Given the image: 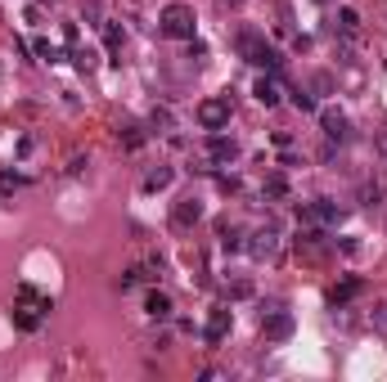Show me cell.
Instances as JSON below:
<instances>
[{"mask_svg": "<svg viewBox=\"0 0 387 382\" xmlns=\"http://www.w3.org/2000/svg\"><path fill=\"white\" fill-rule=\"evenodd\" d=\"M338 32H343V36L360 32V14H356V9H338Z\"/></svg>", "mask_w": 387, "mask_h": 382, "instance_id": "18", "label": "cell"}, {"mask_svg": "<svg viewBox=\"0 0 387 382\" xmlns=\"http://www.w3.org/2000/svg\"><path fill=\"white\" fill-rule=\"evenodd\" d=\"M379 153H383V157H387V131H383V135H379Z\"/></svg>", "mask_w": 387, "mask_h": 382, "instance_id": "29", "label": "cell"}, {"mask_svg": "<svg viewBox=\"0 0 387 382\" xmlns=\"http://www.w3.org/2000/svg\"><path fill=\"white\" fill-rule=\"evenodd\" d=\"M194 9L185 5V0H172V5H162V14H158V32L162 36H172V41H194Z\"/></svg>", "mask_w": 387, "mask_h": 382, "instance_id": "2", "label": "cell"}, {"mask_svg": "<svg viewBox=\"0 0 387 382\" xmlns=\"http://www.w3.org/2000/svg\"><path fill=\"white\" fill-rule=\"evenodd\" d=\"M302 225H320V229H333V225H343V207L329 203V198H316V203H306L302 207Z\"/></svg>", "mask_w": 387, "mask_h": 382, "instance_id": "4", "label": "cell"}, {"mask_svg": "<svg viewBox=\"0 0 387 382\" xmlns=\"http://www.w3.org/2000/svg\"><path fill=\"white\" fill-rule=\"evenodd\" d=\"M225 121H230V95H216V100L198 104V126L203 131H221Z\"/></svg>", "mask_w": 387, "mask_h": 382, "instance_id": "5", "label": "cell"}, {"mask_svg": "<svg viewBox=\"0 0 387 382\" xmlns=\"http://www.w3.org/2000/svg\"><path fill=\"white\" fill-rule=\"evenodd\" d=\"M104 28V45H108V54H122V32H117V23H100Z\"/></svg>", "mask_w": 387, "mask_h": 382, "instance_id": "21", "label": "cell"}, {"mask_svg": "<svg viewBox=\"0 0 387 382\" xmlns=\"http://www.w3.org/2000/svg\"><path fill=\"white\" fill-rule=\"evenodd\" d=\"M198 220H203V203L194 198V193L189 198H176V207H172V225L176 229H189V225H198Z\"/></svg>", "mask_w": 387, "mask_h": 382, "instance_id": "10", "label": "cell"}, {"mask_svg": "<svg viewBox=\"0 0 387 382\" xmlns=\"http://www.w3.org/2000/svg\"><path fill=\"white\" fill-rule=\"evenodd\" d=\"M293 104L302 108V113H316V100H311L306 90H293Z\"/></svg>", "mask_w": 387, "mask_h": 382, "instance_id": "26", "label": "cell"}, {"mask_svg": "<svg viewBox=\"0 0 387 382\" xmlns=\"http://www.w3.org/2000/svg\"><path fill=\"white\" fill-rule=\"evenodd\" d=\"M136 283H140V265H136V270H126V275L117 279V288H122V292H131V288H136Z\"/></svg>", "mask_w": 387, "mask_h": 382, "instance_id": "27", "label": "cell"}, {"mask_svg": "<svg viewBox=\"0 0 387 382\" xmlns=\"http://www.w3.org/2000/svg\"><path fill=\"white\" fill-rule=\"evenodd\" d=\"M320 126H324V135H329L333 144H347V140H352V121H347V113H338V108H324V113H320Z\"/></svg>", "mask_w": 387, "mask_h": 382, "instance_id": "9", "label": "cell"}, {"mask_svg": "<svg viewBox=\"0 0 387 382\" xmlns=\"http://www.w3.org/2000/svg\"><path fill=\"white\" fill-rule=\"evenodd\" d=\"M221 248H225V252L248 248V243H244V225H221Z\"/></svg>", "mask_w": 387, "mask_h": 382, "instance_id": "17", "label": "cell"}, {"mask_svg": "<svg viewBox=\"0 0 387 382\" xmlns=\"http://www.w3.org/2000/svg\"><path fill=\"white\" fill-rule=\"evenodd\" d=\"M172 180H176V171L167 167V162H158V167H149V171H144L140 189H144V193H162V189H167V184H172Z\"/></svg>", "mask_w": 387, "mask_h": 382, "instance_id": "11", "label": "cell"}, {"mask_svg": "<svg viewBox=\"0 0 387 382\" xmlns=\"http://www.w3.org/2000/svg\"><path fill=\"white\" fill-rule=\"evenodd\" d=\"M144 315L149 319H172V297H167V292H149V297H144Z\"/></svg>", "mask_w": 387, "mask_h": 382, "instance_id": "14", "label": "cell"}, {"mask_svg": "<svg viewBox=\"0 0 387 382\" xmlns=\"http://www.w3.org/2000/svg\"><path fill=\"white\" fill-rule=\"evenodd\" d=\"M149 126H153V131H162V135H172V131H176V117H172V113H167V108H153V117H149Z\"/></svg>", "mask_w": 387, "mask_h": 382, "instance_id": "20", "label": "cell"}, {"mask_svg": "<svg viewBox=\"0 0 387 382\" xmlns=\"http://www.w3.org/2000/svg\"><path fill=\"white\" fill-rule=\"evenodd\" d=\"M252 95H257L266 108H275V104H280V72H266V77L252 85Z\"/></svg>", "mask_w": 387, "mask_h": 382, "instance_id": "12", "label": "cell"}, {"mask_svg": "<svg viewBox=\"0 0 387 382\" xmlns=\"http://www.w3.org/2000/svg\"><path fill=\"white\" fill-rule=\"evenodd\" d=\"M72 64H77L81 72H90V68H95V54H90V50H77V45H72Z\"/></svg>", "mask_w": 387, "mask_h": 382, "instance_id": "24", "label": "cell"}, {"mask_svg": "<svg viewBox=\"0 0 387 382\" xmlns=\"http://www.w3.org/2000/svg\"><path fill=\"white\" fill-rule=\"evenodd\" d=\"M234 50L244 54L252 68H261V72H280V68H284L280 50H275V45H266L261 32H239V36H234Z\"/></svg>", "mask_w": 387, "mask_h": 382, "instance_id": "1", "label": "cell"}, {"mask_svg": "<svg viewBox=\"0 0 387 382\" xmlns=\"http://www.w3.org/2000/svg\"><path fill=\"white\" fill-rule=\"evenodd\" d=\"M252 297V279H234L230 283V302H248Z\"/></svg>", "mask_w": 387, "mask_h": 382, "instance_id": "22", "label": "cell"}, {"mask_svg": "<svg viewBox=\"0 0 387 382\" xmlns=\"http://www.w3.org/2000/svg\"><path fill=\"white\" fill-rule=\"evenodd\" d=\"M297 252L311 256V261H320V256L329 252V243H324V229H320V225H302V229H297Z\"/></svg>", "mask_w": 387, "mask_h": 382, "instance_id": "7", "label": "cell"}, {"mask_svg": "<svg viewBox=\"0 0 387 382\" xmlns=\"http://www.w3.org/2000/svg\"><path fill=\"white\" fill-rule=\"evenodd\" d=\"M280 248H284V239H280V229H275V225L257 229V234H252V243H248V252L257 256V261H275V256H280Z\"/></svg>", "mask_w": 387, "mask_h": 382, "instance_id": "6", "label": "cell"}, {"mask_svg": "<svg viewBox=\"0 0 387 382\" xmlns=\"http://www.w3.org/2000/svg\"><path fill=\"white\" fill-rule=\"evenodd\" d=\"M261 193H266V198H284V193H288V180L280 176V171H275V176H266V184H261Z\"/></svg>", "mask_w": 387, "mask_h": 382, "instance_id": "19", "label": "cell"}, {"mask_svg": "<svg viewBox=\"0 0 387 382\" xmlns=\"http://www.w3.org/2000/svg\"><path fill=\"white\" fill-rule=\"evenodd\" d=\"M208 157H212V162H234V157H239V144L225 140V135H212V140H208Z\"/></svg>", "mask_w": 387, "mask_h": 382, "instance_id": "13", "label": "cell"}, {"mask_svg": "<svg viewBox=\"0 0 387 382\" xmlns=\"http://www.w3.org/2000/svg\"><path fill=\"white\" fill-rule=\"evenodd\" d=\"M374 328L387 333V306H379V311H374Z\"/></svg>", "mask_w": 387, "mask_h": 382, "instance_id": "28", "label": "cell"}, {"mask_svg": "<svg viewBox=\"0 0 387 382\" xmlns=\"http://www.w3.org/2000/svg\"><path fill=\"white\" fill-rule=\"evenodd\" d=\"M117 140H122V149H140L149 135H144V126H136V121H126L122 131H117Z\"/></svg>", "mask_w": 387, "mask_h": 382, "instance_id": "16", "label": "cell"}, {"mask_svg": "<svg viewBox=\"0 0 387 382\" xmlns=\"http://www.w3.org/2000/svg\"><path fill=\"white\" fill-rule=\"evenodd\" d=\"M36 54H41V59H45V64H59V50H54V45H50V41H36Z\"/></svg>", "mask_w": 387, "mask_h": 382, "instance_id": "25", "label": "cell"}, {"mask_svg": "<svg viewBox=\"0 0 387 382\" xmlns=\"http://www.w3.org/2000/svg\"><path fill=\"white\" fill-rule=\"evenodd\" d=\"M360 198H365V207H379L383 203V184H365V189H360Z\"/></svg>", "mask_w": 387, "mask_h": 382, "instance_id": "23", "label": "cell"}, {"mask_svg": "<svg viewBox=\"0 0 387 382\" xmlns=\"http://www.w3.org/2000/svg\"><path fill=\"white\" fill-rule=\"evenodd\" d=\"M261 333H266V342H288L293 338V315H288L280 302H270L266 315H261Z\"/></svg>", "mask_w": 387, "mask_h": 382, "instance_id": "3", "label": "cell"}, {"mask_svg": "<svg viewBox=\"0 0 387 382\" xmlns=\"http://www.w3.org/2000/svg\"><path fill=\"white\" fill-rule=\"evenodd\" d=\"M360 292H365V283H360V279H343V283L329 292V302H333V306H347L352 297H360Z\"/></svg>", "mask_w": 387, "mask_h": 382, "instance_id": "15", "label": "cell"}, {"mask_svg": "<svg viewBox=\"0 0 387 382\" xmlns=\"http://www.w3.org/2000/svg\"><path fill=\"white\" fill-rule=\"evenodd\" d=\"M230 324H234V315H230V306H216V311L208 315V324H203V342H208V347H216V342H225Z\"/></svg>", "mask_w": 387, "mask_h": 382, "instance_id": "8", "label": "cell"}]
</instances>
